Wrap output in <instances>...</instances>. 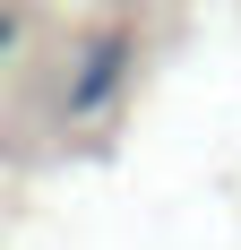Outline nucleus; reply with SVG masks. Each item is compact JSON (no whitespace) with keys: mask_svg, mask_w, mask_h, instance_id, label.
Segmentation results:
<instances>
[{"mask_svg":"<svg viewBox=\"0 0 241 250\" xmlns=\"http://www.w3.org/2000/svg\"><path fill=\"white\" fill-rule=\"evenodd\" d=\"M129 61H138V43H129L120 26H112V35H86V43H78L69 86H60V112H69V121H95L103 104L129 86Z\"/></svg>","mask_w":241,"mask_h":250,"instance_id":"obj_1","label":"nucleus"}]
</instances>
